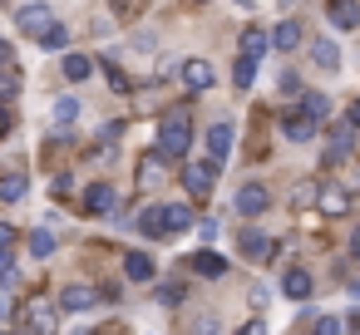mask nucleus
<instances>
[{"mask_svg": "<svg viewBox=\"0 0 360 335\" xmlns=\"http://www.w3.org/2000/svg\"><path fill=\"white\" fill-rule=\"evenodd\" d=\"M193 330H198V335H217V320H198Z\"/></svg>", "mask_w": 360, "mask_h": 335, "instance_id": "obj_39", "label": "nucleus"}, {"mask_svg": "<svg viewBox=\"0 0 360 335\" xmlns=\"http://www.w3.org/2000/svg\"><path fill=\"white\" fill-rule=\"evenodd\" d=\"M0 197H6V202H20V197H25V173H6V178H0Z\"/></svg>", "mask_w": 360, "mask_h": 335, "instance_id": "obj_27", "label": "nucleus"}, {"mask_svg": "<svg viewBox=\"0 0 360 335\" xmlns=\"http://www.w3.org/2000/svg\"><path fill=\"white\" fill-rule=\"evenodd\" d=\"M55 119H60V124H75V119H79V99H75V94L55 99Z\"/></svg>", "mask_w": 360, "mask_h": 335, "instance_id": "obj_31", "label": "nucleus"}, {"mask_svg": "<svg viewBox=\"0 0 360 335\" xmlns=\"http://www.w3.org/2000/svg\"><path fill=\"white\" fill-rule=\"evenodd\" d=\"M281 133H286V143H311V138L321 133V124H311V119L291 104V109H281Z\"/></svg>", "mask_w": 360, "mask_h": 335, "instance_id": "obj_4", "label": "nucleus"}, {"mask_svg": "<svg viewBox=\"0 0 360 335\" xmlns=\"http://www.w3.org/2000/svg\"><path fill=\"white\" fill-rule=\"evenodd\" d=\"M237 335H266V325H262V320H247V325H242Z\"/></svg>", "mask_w": 360, "mask_h": 335, "instance_id": "obj_36", "label": "nucleus"}, {"mask_svg": "<svg viewBox=\"0 0 360 335\" xmlns=\"http://www.w3.org/2000/svg\"><path fill=\"white\" fill-rule=\"evenodd\" d=\"M158 301H163V306H183V281H168V286H158Z\"/></svg>", "mask_w": 360, "mask_h": 335, "instance_id": "obj_32", "label": "nucleus"}, {"mask_svg": "<svg viewBox=\"0 0 360 335\" xmlns=\"http://www.w3.org/2000/svg\"><path fill=\"white\" fill-rule=\"evenodd\" d=\"M11 133V104H0V138Z\"/></svg>", "mask_w": 360, "mask_h": 335, "instance_id": "obj_37", "label": "nucleus"}, {"mask_svg": "<svg viewBox=\"0 0 360 335\" xmlns=\"http://www.w3.org/2000/svg\"><path fill=\"white\" fill-rule=\"evenodd\" d=\"M163 222H168V237H178V232L193 227V207H188V202H168V207H163Z\"/></svg>", "mask_w": 360, "mask_h": 335, "instance_id": "obj_20", "label": "nucleus"}, {"mask_svg": "<svg viewBox=\"0 0 360 335\" xmlns=\"http://www.w3.org/2000/svg\"><path fill=\"white\" fill-rule=\"evenodd\" d=\"M124 276L129 281H153V256L148 251H129L124 256Z\"/></svg>", "mask_w": 360, "mask_h": 335, "instance_id": "obj_21", "label": "nucleus"}, {"mask_svg": "<svg viewBox=\"0 0 360 335\" xmlns=\"http://www.w3.org/2000/svg\"><path fill=\"white\" fill-rule=\"evenodd\" d=\"M94 301H99V291H94V286H65V291H60V310H75V315H79V310H89Z\"/></svg>", "mask_w": 360, "mask_h": 335, "instance_id": "obj_14", "label": "nucleus"}, {"mask_svg": "<svg viewBox=\"0 0 360 335\" xmlns=\"http://www.w3.org/2000/svg\"><path fill=\"white\" fill-rule=\"evenodd\" d=\"M232 138H237V129H232L227 119H217V124L207 129V158H212L217 168L227 163V153H232Z\"/></svg>", "mask_w": 360, "mask_h": 335, "instance_id": "obj_5", "label": "nucleus"}, {"mask_svg": "<svg viewBox=\"0 0 360 335\" xmlns=\"http://www.w3.org/2000/svg\"><path fill=\"white\" fill-rule=\"evenodd\" d=\"M183 84H188V94H207L212 89V65L207 60H183Z\"/></svg>", "mask_w": 360, "mask_h": 335, "instance_id": "obj_10", "label": "nucleus"}, {"mask_svg": "<svg viewBox=\"0 0 360 335\" xmlns=\"http://www.w3.org/2000/svg\"><path fill=\"white\" fill-rule=\"evenodd\" d=\"M0 281H15V256H11V247H0Z\"/></svg>", "mask_w": 360, "mask_h": 335, "instance_id": "obj_34", "label": "nucleus"}, {"mask_svg": "<svg viewBox=\"0 0 360 335\" xmlns=\"http://www.w3.org/2000/svg\"><path fill=\"white\" fill-rule=\"evenodd\" d=\"M252 79H257V60H247V55H237V70H232V84H237V89H247Z\"/></svg>", "mask_w": 360, "mask_h": 335, "instance_id": "obj_30", "label": "nucleus"}, {"mask_svg": "<svg viewBox=\"0 0 360 335\" xmlns=\"http://www.w3.org/2000/svg\"><path fill=\"white\" fill-rule=\"evenodd\" d=\"M35 40H40L45 50H65V45H70V30H65L60 20H50V25H45V30H40Z\"/></svg>", "mask_w": 360, "mask_h": 335, "instance_id": "obj_26", "label": "nucleus"}, {"mask_svg": "<svg viewBox=\"0 0 360 335\" xmlns=\"http://www.w3.org/2000/svg\"><path fill=\"white\" fill-rule=\"evenodd\" d=\"M345 325H350V330L360 335V310H350V320H345Z\"/></svg>", "mask_w": 360, "mask_h": 335, "instance_id": "obj_43", "label": "nucleus"}, {"mask_svg": "<svg viewBox=\"0 0 360 335\" xmlns=\"http://www.w3.org/2000/svg\"><path fill=\"white\" fill-rule=\"evenodd\" d=\"M25 325H30L35 335H55V325H60V310L50 306V296H35V301H25Z\"/></svg>", "mask_w": 360, "mask_h": 335, "instance_id": "obj_3", "label": "nucleus"}, {"mask_svg": "<svg viewBox=\"0 0 360 335\" xmlns=\"http://www.w3.org/2000/svg\"><path fill=\"white\" fill-rule=\"evenodd\" d=\"M350 148H355V129H350V124H335V129H330V163L350 158Z\"/></svg>", "mask_w": 360, "mask_h": 335, "instance_id": "obj_19", "label": "nucleus"}, {"mask_svg": "<svg viewBox=\"0 0 360 335\" xmlns=\"http://www.w3.org/2000/svg\"><path fill=\"white\" fill-rule=\"evenodd\" d=\"M350 256H360V227L350 232Z\"/></svg>", "mask_w": 360, "mask_h": 335, "instance_id": "obj_42", "label": "nucleus"}, {"mask_svg": "<svg viewBox=\"0 0 360 335\" xmlns=\"http://www.w3.org/2000/svg\"><path fill=\"white\" fill-rule=\"evenodd\" d=\"M163 173H168V158L153 148V153H143V158H139V168H134V183H139V188H158V183H163Z\"/></svg>", "mask_w": 360, "mask_h": 335, "instance_id": "obj_7", "label": "nucleus"}, {"mask_svg": "<svg viewBox=\"0 0 360 335\" xmlns=\"http://www.w3.org/2000/svg\"><path fill=\"white\" fill-rule=\"evenodd\" d=\"M345 124H350V129H360V99L350 104V119H345Z\"/></svg>", "mask_w": 360, "mask_h": 335, "instance_id": "obj_41", "label": "nucleus"}, {"mask_svg": "<svg viewBox=\"0 0 360 335\" xmlns=\"http://www.w3.org/2000/svg\"><path fill=\"white\" fill-rule=\"evenodd\" d=\"M266 45H271V50H281V55H291V50L301 45V25H296V20H281V25L266 35Z\"/></svg>", "mask_w": 360, "mask_h": 335, "instance_id": "obj_15", "label": "nucleus"}, {"mask_svg": "<svg viewBox=\"0 0 360 335\" xmlns=\"http://www.w3.org/2000/svg\"><path fill=\"white\" fill-rule=\"evenodd\" d=\"M15 94H20V74L6 65L0 70V104H15Z\"/></svg>", "mask_w": 360, "mask_h": 335, "instance_id": "obj_29", "label": "nucleus"}, {"mask_svg": "<svg viewBox=\"0 0 360 335\" xmlns=\"http://www.w3.org/2000/svg\"><path fill=\"white\" fill-rule=\"evenodd\" d=\"M188 266H193L198 276H212V281H217V276H227V261H222L217 251H207V247H202V251H193V256H188Z\"/></svg>", "mask_w": 360, "mask_h": 335, "instance_id": "obj_17", "label": "nucleus"}, {"mask_svg": "<svg viewBox=\"0 0 360 335\" xmlns=\"http://www.w3.org/2000/svg\"><path fill=\"white\" fill-rule=\"evenodd\" d=\"M50 20H55V15H50V6H40V0H30V6H20V11H15V25H20L25 35H40Z\"/></svg>", "mask_w": 360, "mask_h": 335, "instance_id": "obj_9", "label": "nucleus"}, {"mask_svg": "<svg viewBox=\"0 0 360 335\" xmlns=\"http://www.w3.org/2000/svg\"><path fill=\"white\" fill-rule=\"evenodd\" d=\"M6 65H15V55H11V45H6V40H0V70H6Z\"/></svg>", "mask_w": 360, "mask_h": 335, "instance_id": "obj_40", "label": "nucleus"}, {"mask_svg": "<svg viewBox=\"0 0 360 335\" xmlns=\"http://www.w3.org/2000/svg\"><path fill=\"white\" fill-rule=\"evenodd\" d=\"M11 242H15V227H11V222H0V247H11Z\"/></svg>", "mask_w": 360, "mask_h": 335, "instance_id": "obj_38", "label": "nucleus"}, {"mask_svg": "<svg viewBox=\"0 0 360 335\" xmlns=\"http://www.w3.org/2000/svg\"><path fill=\"white\" fill-rule=\"evenodd\" d=\"M188 148H193V114L188 109H173L163 119V129H158V153L168 163H178V158H188Z\"/></svg>", "mask_w": 360, "mask_h": 335, "instance_id": "obj_1", "label": "nucleus"}, {"mask_svg": "<svg viewBox=\"0 0 360 335\" xmlns=\"http://www.w3.org/2000/svg\"><path fill=\"white\" fill-rule=\"evenodd\" d=\"M311 286H316V281H311V271H306V266H291V271L281 276L286 301H306V296H311Z\"/></svg>", "mask_w": 360, "mask_h": 335, "instance_id": "obj_13", "label": "nucleus"}, {"mask_svg": "<svg viewBox=\"0 0 360 335\" xmlns=\"http://www.w3.org/2000/svg\"><path fill=\"white\" fill-rule=\"evenodd\" d=\"M114 202H119V197H114L109 183H89V188H84V212H114Z\"/></svg>", "mask_w": 360, "mask_h": 335, "instance_id": "obj_16", "label": "nucleus"}, {"mask_svg": "<svg viewBox=\"0 0 360 335\" xmlns=\"http://www.w3.org/2000/svg\"><path fill=\"white\" fill-rule=\"evenodd\" d=\"M99 335H119V330H99Z\"/></svg>", "mask_w": 360, "mask_h": 335, "instance_id": "obj_45", "label": "nucleus"}, {"mask_svg": "<svg viewBox=\"0 0 360 335\" xmlns=\"http://www.w3.org/2000/svg\"><path fill=\"white\" fill-rule=\"evenodd\" d=\"M139 232H143L148 242H158V237H168V222H163V207H148V212L139 217Z\"/></svg>", "mask_w": 360, "mask_h": 335, "instance_id": "obj_24", "label": "nucleus"}, {"mask_svg": "<svg viewBox=\"0 0 360 335\" xmlns=\"http://www.w3.org/2000/svg\"><path fill=\"white\" fill-rule=\"evenodd\" d=\"M109 84H114V89H119V94H124V89H129V79H124V74H119V65H109Z\"/></svg>", "mask_w": 360, "mask_h": 335, "instance_id": "obj_35", "label": "nucleus"}, {"mask_svg": "<svg viewBox=\"0 0 360 335\" xmlns=\"http://www.w3.org/2000/svg\"><path fill=\"white\" fill-rule=\"evenodd\" d=\"M350 296H360V276H355V281H350Z\"/></svg>", "mask_w": 360, "mask_h": 335, "instance_id": "obj_44", "label": "nucleus"}, {"mask_svg": "<svg viewBox=\"0 0 360 335\" xmlns=\"http://www.w3.org/2000/svg\"><path fill=\"white\" fill-rule=\"evenodd\" d=\"M242 55H247V60H262V55H266V30L247 25V30H242Z\"/></svg>", "mask_w": 360, "mask_h": 335, "instance_id": "obj_25", "label": "nucleus"}, {"mask_svg": "<svg viewBox=\"0 0 360 335\" xmlns=\"http://www.w3.org/2000/svg\"><path fill=\"white\" fill-rule=\"evenodd\" d=\"M296 109H301L311 124H326V119H330V99H326V94H301V104H296Z\"/></svg>", "mask_w": 360, "mask_h": 335, "instance_id": "obj_23", "label": "nucleus"}, {"mask_svg": "<svg viewBox=\"0 0 360 335\" xmlns=\"http://www.w3.org/2000/svg\"><path fill=\"white\" fill-rule=\"evenodd\" d=\"M242 251H247L252 261H266V256H276V242H271V237H262L257 227H242Z\"/></svg>", "mask_w": 360, "mask_h": 335, "instance_id": "obj_12", "label": "nucleus"}, {"mask_svg": "<svg viewBox=\"0 0 360 335\" xmlns=\"http://www.w3.org/2000/svg\"><path fill=\"white\" fill-rule=\"evenodd\" d=\"M326 20L335 30H360V0H326Z\"/></svg>", "mask_w": 360, "mask_h": 335, "instance_id": "obj_8", "label": "nucleus"}, {"mask_svg": "<svg viewBox=\"0 0 360 335\" xmlns=\"http://www.w3.org/2000/svg\"><path fill=\"white\" fill-rule=\"evenodd\" d=\"M183 188H188V197H212V188H217V163H212V158H188V163H183Z\"/></svg>", "mask_w": 360, "mask_h": 335, "instance_id": "obj_2", "label": "nucleus"}, {"mask_svg": "<svg viewBox=\"0 0 360 335\" xmlns=\"http://www.w3.org/2000/svg\"><path fill=\"white\" fill-rule=\"evenodd\" d=\"M311 335H340V320H335V315H321V320L311 325Z\"/></svg>", "mask_w": 360, "mask_h": 335, "instance_id": "obj_33", "label": "nucleus"}, {"mask_svg": "<svg viewBox=\"0 0 360 335\" xmlns=\"http://www.w3.org/2000/svg\"><path fill=\"white\" fill-rule=\"evenodd\" d=\"M266 207H271V192H266L262 183H242V188H237V212H242V217H262Z\"/></svg>", "mask_w": 360, "mask_h": 335, "instance_id": "obj_6", "label": "nucleus"}, {"mask_svg": "<svg viewBox=\"0 0 360 335\" xmlns=\"http://www.w3.org/2000/svg\"><path fill=\"white\" fill-rule=\"evenodd\" d=\"M50 251H55V232H45V227H35V232H30V256H40V261H45Z\"/></svg>", "mask_w": 360, "mask_h": 335, "instance_id": "obj_28", "label": "nucleus"}, {"mask_svg": "<svg viewBox=\"0 0 360 335\" xmlns=\"http://www.w3.org/2000/svg\"><path fill=\"white\" fill-rule=\"evenodd\" d=\"M311 65L316 70H340V50L330 40H311Z\"/></svg>", "mask_w": 360, "mask_h": 335, "instance_id": "obj_22", "label": "nucleus"}, {"mask_svg": "<svg viewBox=\"0 0 360 335\" xmlns=\"http://www.w3.org/2000/svg\"><path fill=\"white\" fill-rule=\"evenodd\" d=\"M316 202H321V212H326V217H345V212H350V192H345V188H335V183H326V188L316 192Z\"/></svg>", "mask_w": 360, "mask_h": 335, "instance_id": "obj_11", "label": "nucleus"}, {"mask_svg": "<svg viewBox=\"0 0 360 335\" xmlns=\"http://www.w3.org/2000/svg\"><path fill=\"white\" fill-rule=\"evenodd\" d=\"M60 70H65V79H70V84H84L99 65H94L89 55H65V65H60Z\"/></svg>", "mask_w": 360, "mask_h": 335, "instance_id": "obj_18", "label": "nucleus"}]
</instances>
